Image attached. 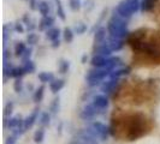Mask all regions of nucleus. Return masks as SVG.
Wrapping results in <instances>:
<instances>
[{
  "label": "nucleus",
  "instance_id": "nucleus-1",
  "mask_svg": "<svg viewBox=\"0 0 160 144\" xmlns=\"http://www.w3.org/2000/svg\"><path fill=\"white\" fill-rule=\"evenodd\" d=\"M155 23V22H154ZM157 26H141L134 31L127 30L122 39L124 46L131 49V66L157 67L160 66V24Z\"/></svg>",
  "mask_w": 160,
  "mask_h": 144
},
{
  "label": "nucleus",
  "instance_id": "nucleus-2",
  "mask_svg": "<svg viewBox=\"0 0 160 144\" xmlns=\"http://www.w3.org/2000/svg\"><path fill=\"white\" fill-rule=\"evenodd\" d=\"M153 128V119L142 112H114L111 118V136L118 141L134 142L149 135Z\"/></svg>",
  "mask_w": 160,
  "mask_h": 144
},
{
  "label": "nucleus",
  "instance_id": "nucleus-3",
  "mask_svg": "<svg viewBox=\"0 0 160 144\" xmlns=\"http://www.w3.org/2000/svg\"><path fill=\"white\" fill-rule=\"evenodd\" d=\"M158 91L159 89L157 88L155 83H153V80H141V83L130 87L125 93L129 100L127 103L142 104L144 102H149L155 98V94Z\"/></svg>",
  "mask_w": 160,
  "mask_h": 144
},
{
  "label": "nucleus",
  "instance_id": "nucleus-4",
  "mask_svg": "<svg viewBox=\"0 0 160 144\" xmlns=\"http://www.w3.org/2000/svg\"><path fill=\"white\" fill-rule=\"evenodd\" d=\"M112 71L113 70L108 69V67H98V70L90 71L87 74V77H86L87 84H88L89 87H95L98 84L102 83V80L106 77H110V74H111Z\"/></svg>",
  "mask_w": 160,
  "mask_h": 144
},
{
  "label": "nucleus",
  "instance_id": "nucleus-5",
  "mask_svg": "<svg viewBox=\"0 0 160 144\" xmlns=\"http://www.w3.org/2000/svg\"><path fill=\"white\" fill-rule=\"evenodd\" d=\"M88 131L93 135V136L95 137V138L98 137V138H100L101 141H106V139H107V137L111 135L110 128L107 127L105 124L100 122V121L93 122L92 127L88 128Z\"/></svg>",
  "mask_w": 160,
  "mask_h": 144
},
{
  "label": "nucleus",
  "instance_id": "nucleus-6",
  "mask_svg": "<svg viewBox=\"0 0 160 144\" xmlns=\"http://www.w3.org/2000/svg\"><path fill=\"white\" fill-rule=\"evenodd\" d=\"M120 79H122V78L110 77V79L107 80V82H104V84L101 85V91H102L104 94H111V93H113V91L116 90V88L118 87Z\"/></svg>",
  "mask_w": 160,
  "mask_h": 144
},
{
  "label": "nucleus",
  "instance_id": "nucleus-7",
  "mask_svg": "<svg viewBox=\"0 0 160 144\" xmlns=\"http://www.w3.org/2000/svg\"><path fill=\"white\" fill-rule=\"evenodd\" d=\"M101 113H104V112H102L101 109H99L98 107H95L93 103H90L81 112V118H82V119H92V118H94L95 115H99V114H101Z\"/></svg>",
  "mask_w": 160,
  "mask_h": 144
},
{
  "label": "nucleus",
  "instance_id": "nucleus-8",
  "mask_svg": "<svg viewBox=\"0 0 160 144\" xmlns=\"http://www.w3.org/2000/svg\"><path fill=\"white\" fill-rule=\"evenodd\" d=\"M4 126L8 127L10 130H22L24 132V120L21 118H10V119H5L4 121Z\"/></svg>",
  "mask_w": 160,
  "mask_h": 144
},
{
  "label": "nucleus",
  "instance_id": "nucleus-9",
  "mask_svg": "<svg viewBox=\"0 0 160 144\" xmlns=\"http://www.w3.org/2000/svg\"><path fill=\"white\" fill-rule=\"evenodd\" d=\"M92 103L94 104L95 107H98L99 109H101L102 112H105V109L108 107L110 101H108L107 96H105L104 94H99V95H95L93 97V102Z\"/></svg>",
  "mask_w": 160,
  "mask_h": 144
},
{
  "label": "nucleus",
  "instance_id": "nucleus-10",
  "mask_svg": "<svg viewBox=\"0 0 160 144\" xmlns=\"http://www.w3.org/2000/svg\"><path fill=\"white\" fill-rule=\"evenodd\" d=\"M39 115H40L39 111L35 109V112H32L27 119H24V131H27L29 127H32V125L36 122V120H39Z\"/></svg>",
  "mask_w": 160,
  "mask_h": 144
},
{
  "label": "nucleus",
  "instance_id": "nucleus-11",
  "mask_svg": "<svg viewBox=\"0 0 160 144\" xmlns=\"http://www.w3.org/2000/svg\"><path fill=\"white\" fill-rule=\"evenodd\" d=\"M65 87V82L63 79H54L49 83V89L53 93H58Z\"/></svg>",
  "mask_w": 160,
  "mask_h": 144
},
{
  "label": "nucleus",
  "instance_id": "nucleus-12",
  "mask_svg": "<svg viewBox=\"0 0 160 144\" xmlns=\"http://www.w3.org/2000/svg\"><path fill=\"white\" fill-rule=\"evenodd\" d=\"M39 79L42 83H51L52 80H54V76L52 73H48V72H41V73H39Z\"/></svg>",
  "mask_w": 160,
  "mask_h": 144
},
{
  "label": "nucleus",
  "instance_id": "nucleus-13",
  "mask_svg": "<svg viewBox=\"0 0 160 144\" xmlns=\"http://www.w3.org/2000/svg\"><path fill=\"white\" fill-rule=\"evenodd\" d=\"M43 94H45V87H40V88L34 93V95H32L34 101L35 102H41L42 98H43Z\"/></svg>",
  "mask_w": 160,
  "mask_h": 144
},
{
  "label": "nucleus",
  "instance_id": "nucleus-14",
  "mask_svg": "<svg viewBox=\"0 0 160 144\" xmlns=\"http://www.w3.org/2000/svg\"><path fill=\"white\" fill-rule=\"evenodd\" d=\"M49 119H51V115L48 113H41L40 117H39V124L41 126H46L49 124Z\"/></svg>",
  "mask_w": 160,
  "mask_h": 144
},
{
  "label": "nucleus",
  "instance_id": "nucleus-15",
  "mask_svg": "<svg viewBox=\"0 0 160 144\" xmlns=\"http://www.w3.org/2000/svg\"><path fill=\"white\" fill-rule=\"evenodd\" d=\"M43 139H45V130H43V128H40V130H38V131L35 132V135H34V141H35L36 143H41Z\"/></svg>",
  "mask_w": 160,
  "mask_h": 144
},
{
  "label": "nucleus",
  "instance_id": "nucleus-16",
  "mask_svg": "<svg viewBox=\"0 0 160 144\" xmlns=\"http://www.w3.org/2000/svg\"><path fill=\"white\" fill-rule=\"evenodd\" d=\"M59 109V98H54L53 102L49 104V111L51 113H57Z\"/></svg>",
  "mask_w": 160,
  "mask_h": 144
},
{
  "label": "nucleus",
  "instance_id": "nucleus-17",
  "mask_svg": "<svg viewBox=\"0 0 160 144\" xmlns=\"http://www.w3.org/2000/svg\"><path fill=\"white\" fill-rule=\"evenodd\" d=\"M13 89H15V91H17V93H21L23 90V85H22L21 78H16V82L13 84Z\"/></svg>",
  "mask_w": 160,
  "mask_h": 144
},
{
  "label": "nucleus",
  "instance_id": "nucleus-18",
  "mask_svg": "<svg viewBox=\"0 0 160 144\" xmlns=\"http://www.w3.org/2000/svg\"><path fill=\"white\" fill-rule=\"evenodd\" d=\"M18 137V135H16V133H12L11 136L8 138V141H6V144H15L16 143V138Z\"/></svg>",
  "mask_w": 160,
  "mask_h": 144
},
{
  "label": "nucleus",
  "instance_id": "nucleus-19",
  "mask_svg": "<svg viewBox=\"0 0 160 144\" xmlns=\"http://www.w3.org/2000/svg\"><path fill=\"white\" fill-rule=\"evenodd\" d=\"M68 70H69V64H68V63H65V61H63V63L60 64L59 71H60V73H65Z\"/></svg>",
  "mask_w": 160,
  "mask_h": 144
},
{
  "label": "nucleus",
  "instance_id": "nucleus-20",
  "mask_svg": "<svg viewBox=\"0 0 160 144\" xmlns=\"http://www.w3.org/2000/svg\"><path fill=\"white\" fill-rule=\"evenodd\" d=\"M12 108H13V103H12V102H11V103H8V104H6V107H5V112H4L5 117H8V113L11 114V112H12Z\"/></svg>",
  "mask_w": 160,
  "mask_h": 144
}]
</instances>
